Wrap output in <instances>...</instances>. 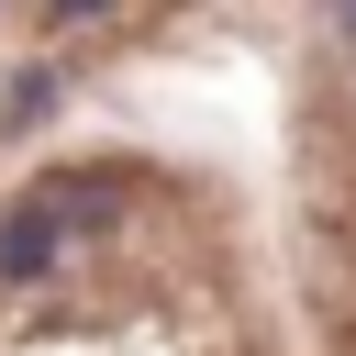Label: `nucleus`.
I'll use <instances>...</instances> for the list:
<instances>
[{"instance_id": "1", "label": "nucleus", "mask_w": 356, "mask_h": 356, "mask_svg": "<svg viewBox=\"0 0 356 356\" xmlns=\"http://www.w3.org/2000/svg\"><path fill=\"white\" fill-rule=\"evenodd\" d=\"M56 256H67V211H56L44 189L11 200V211H0V278H44Z\"/></svg>"}]
</instances>
